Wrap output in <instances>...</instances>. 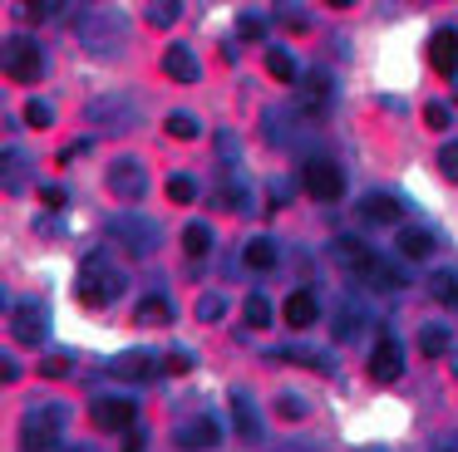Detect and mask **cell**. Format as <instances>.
I'll list each match as a JSON object with an SVG mask.
<instances>
[{
    "label": "cell",
    "mask_w": 458,
    "mask_h": 452,
    "mask_svg": "<svg viewBox=\"0 0 458 452\" xmlns=\"http://www.w3.org/2000/svg\"><path fill=\"white\" fill-rule=\"evenodd\" d=\"M50 104H45V98H30V104H25V123L30 128H50Z\"/></svg>",
    "instance_id": "f546056e"
},
{
    "label": "cell",
    "mask_w": 458,
    "mask_h": 452,
    "mask_svg": "<svg viewBox=\"0 0 458 452\" xmlns=\"http://www.w3.org/2000/svg\"><path fill=\"white\" fill-rule=\"evenodd\" d=\"M133 413H139V408H133L129 398H99L89 408V418H94V428H104V432H123L133 423Z\"/></svg>",
    "instance_id": "ba28073f"
},
{
    "label": "cell",
    "mask_w": 458,
    "mask_h": 452,
    "mask_svg": "<svg viewBox=\"0 0 458 452\" xmlns=\"http://www.w3.org/2000/svg\"><path fill=\"white\" fill-rule=\"evenodd\" d=\"M11 330H15V339L21 344H45V310L40 305H15V314H11Z\"/></svg>",
    "instance_id": "30bf717a"
},
{
    "label": "cell",
    "mask_w": 458,
    "mask_h": 452,
    "mask_svg": "<svg viewBox=\"0 0 458 452\" xmlns=\"http://www.w3.org/2000/svg\"><path fill=\"white\" fill-rule=\"evenodd\" d=\"M163 69H168L178 84H198V59H192V49L188 45H168V54H163Z\"/></svg>",
    "instance_id": "9a60e30c"
},
{
    "label": "cell",
    "mask_w": 458,
    "mask_h": 452,
    "mask_svg": "<svg viewBox=\"0 0 458 452\" xmlns=\"http://www.w3.org/2000/svg\"><path fill=\"white\" fill-rule=\"evenodd\" d=\"M60 428H64V408H35V413H25L21 448L25 452H45L55 438H60Z\"/></svg>",
    "instance_id": "7a4b0ae2"
},
{
    "label": "cell",
    "mask_w": 458,
    "mask_h": 452,
    "mask_svg": "<svg viewBox=\"0 0 458 452\" xmlns=\"http://www.w3.org/2000/svg\"><path fill=\"white\" fill-rule=\"evenodd\" d=\"M168 300H143L139 305V324H168Z\"/></svg>",
    "instance_id": "484cf974"
},
{
    "label": "cell",
    "mask_w": 458,
    "mask_h": 452,
    "mask_svg": "<svg viewBox=\"0 0 458 452\" xmlns=\"http://www.w3.org/2000/svg\"><path fill=\"white\" fill-rule=\"evenodd\" d=\"M281 314H286V324H291V330H310V324L320 320V300H316L310 290H296V295H286Z\"/></svg>",
    "instance_id": "7c38bea8"
},
{
    "label": "cell",
    "mask_w": 458,
    "mask_h": 452,
    "mask_svg": "<svg viewBox=\"0 0 458 452\" xmlns=\"http://www.w3.org/2000/svg\"><path fill=\"white\" fill-rule=\"evenodd\" d=\"M242 320H247V330H267V324H271L267 295H247V305H242Z\"/></svg>",
    "instance_id": "44dd1931"
},
{
    "label": "cell",
    "mask_w": 458,
    "mask_h": 452,
    "mask_svg": "<svg viewBox=\"0 0 458 452\" xmlns=\"http://www.w3.org/2000/svg\"><path fill=\"white\" fill-rule=\"evenodd\" d=\"M438 172H444L448 182H458V143H444V147H438Z\"/></svg>",
    "instance_id": "4dcf8cb0"
},
{
    "label": "cell",
    "mask_w": 458,
    "mask_h": 452,
    "mask_svg": "<svg viewBox=\"0 0 458 452\" xmlns=\"http://www.w3.org/2000/svg\"><path fill=\"white\" fill-rule=\"evenodd\" d=\"M222 310H227V305H222V295H202L198 300V320L208 324V320H222Z\"/></svg>",
    "instance_id": "d6a6232c"
},
{
    "label": "cell",
    "mask_w": 458,
    "mask_h": 452,
    "mask_svg": "<svg viewBox=\"0 0 458 452\" xmlns=\"http://www.w3.org/2000/svg\"><path fill=\"white\" fill-rule=\"evenodd\" d=\"M404 373V344L399 339H379L375 354H369V379L375 383H394Z\"/></svg>",
    "instance_id": "52a82bcc"
},
{
    "label": "cell",
    "mask_w": 458,
    "mask_h": 452,
    "mask_svg": "<svg viewBox=\"0 0 458 452\" xmlns=\"http://www.w3.org/2000/svg\"><path fill=\"white\" fill-rule=\"evenodd\" d=\"M168 133L188 143V138H198V118L192 113H168Z\"/></svg>",
    "instance_id": "f1b7e54d"
},
{
    "label": "cell",
    "mask_w": 458,
    "mask_h": 452,
    "mask_svg": "<svg viewBox=\"0 0 458 452\" xmlns=\"http://www.w3.org/2000/svg\"><path fill=\"white\" fill-rule=\"evenodd\" d=\"M50 10H55V5H40V0H35V5H25V15H30V20H45Z\"/></svg>",
    "instance_id": "f35d334b"
},
{
    "label": "cell",
    "mask_w": 458,
    "mask_h": 452,
    "mask_svg": "<svg viewBox=\"0 0 458 452\" xmlns=\"http://www.w3.org/2000/svg\"><path fill=\"white\" fill-rule=\"evenodd\" d=\"M360 280H365V285H375V290H399V285H404V275H399V265L375 261L365 275H360Z\"/></svg>",
    "instance_id": "ac0fdd59"
},
{
    "label": "cell",
    "mask_w": 458,
    "mask_h": 452,
    "mask_svg": "<svg viewBox=\"0 0 458 452\" xmlns=\"http://www.w3.org/2000/svg\"><path fill=\"white\" fill-rule=\"evenodd\" d=\"M64 364H70V359H64V354H55V359H45V364H40V373H45V379H60Z\"/></svg>",
    "instance_id": "8d00e7d4"
},
{
    "label": "cell",
    "mask_w": 458,
    "mask_h": 452,
    "mask_svg": "<svg viewBox=\"0 0 458 452\" xmlns=\"http://www.w3.org/2000/svg\"><path fill=\"white\" fill-rule=\"evenodd\" d=\"M182 251H188V255H208V251H212V231H208V222H192L188 231H182Z\"/></svg>",
    "instance_id": "7402d4cb"
},
{
    "label": "cell",
    "mask_w": 458,
    "mask_h": 452,
    "mask_svg": "<svg viewBox=\"0 0 458 452\" xmlns=\"http://www.w3.org/2000/svg\"><path fill=\"white\" fill-rule=\"evenodd\" d=\"M428 64H434L438 74H454L458 69V29H438V35L428 39Z\"/></svg>",
    "instance_id": "4fadbf2b"
},
{
    "label": "cell",
    "mask_w": 458,
    "mask_h": 452,
    "mask_svg": "<svg viewBox=\"0 0 458 452\" xmlns=\"http://www.w3.org/2000/svg\"><path fill=\"white\" fill-rule=\"evenodd\" d=\"M306 192L316 197V202H335V197L345 192V177H340V167L326 163V157L306 163Z\"/></svg>",
    "instance_id": "5b68a950"
},
{
    "label": "cell",
    "mask_w": 458,
    "mask_h": 452,
    "mask_svg": "<svg viewBox=\"0 0 458 452\" xmlns=\"http://www.w3.org/2000/svg\"><path fill=\"white\" fill-rule=\"evenodd\" d=\"M232 413H237L242 438H251V442H257V438H261V418H257V408H251V398H247V393H237V398H232Z\"/></svg>",
    "instance_id": "d6986e66"
},
{
    "label": "cell",
    "mask_w": 458,
    "mask_h": 452,
    "mask_svg": "<svg viewBox=\"0 0 458 452\" xmlns=\"http://www.w3.org/2000/svg\"><path fill=\"white\" fill-rule=\"evenodd\" d=\"M247 265L251 271H271V265H276V241H267V236H257V241H247Z\"/></svg>",
    "instance_id": "ffe728a7"
},
{
    "label": "cell",
    "mask_w": 458,
    "mask_h": 452,
    "mask_svg": "<svg viewBox=\"0 0 458 452\" xmlns=\"http://www.w3.org/2000/svg\"><path fill=\"white\" fill-rule=\"evenodd\" d=\"M428 290H434V300L458 305V275L454 271H434V275H428Z\"/></svg>",
    "instance_id": "603a6c76"
},
{
    "label": "cell",
    "mask_w": 458,
    "mask_h": 452,
    "mask_svg": "<svg viewBox=\"0 0 458 452\" xmlns=\"http://www.w3.org/2000/svg\"><path fill=\"white\" fill-rule=\"evenodd\" d=\"M158 369H168V373H188V369H192V354H188V349H173V354H163Z\"/></svg>",
    "instance_id": "836d02e7"
},
{
    "label": "cell",
    "mask_w": 458,
    "mask_h": 452,
    "mask_svg": "<svg viewBox=\"0 0 458 452\" xmlns=\"http://www.w3.org/2000/svg\"><path fill=\"white\" fill-rule=\"evenodd\" d=\"M40 202L50 206V212H55V206H64V187H40Z\"/></svg>",
    "instance_id": "74e56055"
},
{
    "label": "cell",
    "mask_w": 458,
    "mask_h": 452,
    "mask_svg": "<svg viewBox=\"0 0 458 452\" xmlns=\"http://www.w3.org/2000/svg\"><path fill=\"white\" fill-rule=\"evenodd\" d=\"M237 29H242L247 39H261V35H267V25H261L257 15H242V20H237Z\"/></svg>",
    "instance_id": "e575fe53"
},
{
    "label": "cell",
    "mask_w": 458,
    "mask_h": 452,
    "mask_svg": "<svg viewBox=\"0 0 458 452\" xmlns=\"http://www.w3.org/2000/svg\"><path fill=\"white\" fill-rule=\"evenodd\" d=\"M178 15H182L178 0H158V5H148V25H173Z\"/></svg>",
    "instance_id": "4316f807"
},
{
    "label": "cell",
    "mask_w": 458,
    "mask_h": 452,
    "mask_svg": "<svg viewBox=\"0 0 458 452\" xmlns=\"http://www.w3.org/2000/svg\"><path fill=\"white\" fill-rule=\"evenodd\" d=\"M5 74L21 79V84H35V79L45 74V54H40V45H35V39H25V35L5 39Z\"/></svg>",
    "instance_id": "3957f363"
},
{
    "label": "cell",
    "mask_w": 458,
    "mask_h": 452,
    "mask_svg": "<svg viewBox=\"0 0 458 452\" xmlns=\"http://www.w3.org/2000/svg\"><path fill=\"white\" fill-rule=\"evenodd\" d=\"M394 246H399V255H404V261H428V255H434V246H438V236L424 231V226H404Z\"/></svg>",
    "instance_id": "5bb4252c"
},
{
    "label": "cell",
    "mask_w": 458,
    "mask_h": 452,
    "mask_svg": "<svg viewBox=\"0 0 458 452\" xmlns=\"http://www.w3.org/2000/svg\"><path fill=\"white\" fill-rule=\"evenodd\" d=\"M335 261H340V265H350L355 275H365L369 265L379 261V255L369 251V246H360V241H350V236H340V241H335Z\"/></svg>",
    "instance_id": "2e32d148"
},
{
    "label": "cell",
    "mask_w": 458,
    "mask_h": 452,
    "mask_svg": "<svg viewBox=\"0 0 458 452\" xmlns=\"http://www.w3.org/2000/svg\"><path fill=\"white\" fill-rule=\"evenodd\" d=\"M109 236L114 241H129L133 255H153V246H158V226H148L139 212H123L109 222Z\"/></svg>",
    "instance_id": "277c9868"
},
{
    "label": "cell",
    "mask_w": 458,
    "mask_h": 452,
    "mask_svg": "<svg viewBox=\"0 0 458 452\" xmlns=\"http://www.w3.org/2000/svg\"><path fill=\"white\" fill-rule=\"evenodd\" d=\"M168 197L178 206H188L192 197H198V182H192V177H168Z\"/></svg>",
    "instance_id": "83f0119b"
},
{
    "label": "cell",
    "mask_w": 458,
    "mask_h": 452,
    "mask_svg": "<svg viewBox=\"0 0 458 452\" xmlns=\"http://www.w3.org/2000/svg\"><path fill=\"white\" fill-rule=\"evenodd\" d=\"M424 123H428V128H448V108H444V104H428V108H424Z\"/></svg>",
    "instance_id": "d590c367"
},
{
    "label": "cell",
    "mask_w": 458,
    "mask_h": 452,
    "mask_svg": "<svg viewBox=\"0 0 458 452\" xmlns=\"http://www.w3.org/2000/svg\"><path fill=\"white\" fill-rule=\"evenodd\" d=\"M360 216H365V222H375V226H394V222H404V202H399V197H389V192H375V197H365V202H360Z\"/></svg>",
    "instance_id": "8fae6325"
},
{
    "label": "cell",
    "mask_w": 458,
    "mask_h": 452,
    "mask_svg": "<svg viewBox=\"0 0 458 452\" xmlns=\"http://www.w3.org/2000/svg\"><path fill=\"white\" fill-rule=\"evenodd\" d=\"M267 69L281 79V84H291V79H296V59H291V49H267Z\"/></svg>",
    "instance_id": "cb8c5ba5"
},
{
    "label": "cell",
    "mask_w": 458,
    "mask_h": 452,
    "mask_svg": "<svg viewBox=\"0 0 458 452\" xmlns=\"http://www.w3.org/2000/svg\"><path fill=\"white\" fill-rule=\"evenodd\" d=\"M109 373H114V379H153V359H148V354H139V349L119 354V359L109 364Z\"/></svg>",
    "instance_id": "e0dca14e"
},
{
    "label": "cell",
    "mask_w": 458,
    "mask_h": 452,
    "mask_svg": "<svg viewBox=\"0 0 458 452\" xmlns=\"http://www.w3.org/2000/svg\"><path fill=\"white\" fill-rule=\"evenodd\" d=\"M276 413H281V418H291V423L306 418V398H296V393H281V398H276Z\"/></svg>",
    "instance_id": "1f68e13d"
},
{
    "label": "cell",
    "mask_w": 458,
    "mask_h": 452,
    "mask_svg": "<svg viewBox=\"0 0 458 452\" xmlns=\"http://www.w3.org/2000/svg\"><path fill=\"white\" fill-rule=\"evenodd\" d=\"M74 290H80L84 305H94V310H99V305H114L123 295V275L114 271L104 255H89V261L80 265V285H74Z\"/></svg>",
    "instance_id": "6da1fadb"
},
{
    "label": "cell",
    "mask_w": 458,
    "mask_h": 452,
    "mask_svg": "<svg viewBox=\"0 0 458 452\" xmlns=\"http://www.w3.org/2000/svg\"><path fill=\"white\" fill-rule=\"evenodd\" d=\"M109 187L119 202H139L143 187H148V177H143V163H133V157H119V163L109 167Z\"/></svg>",
    "instance_id": "8992f818"
},
{
    "label": "cell",
    "mask_w": 458,
    "mask_h": 452,
    "mask_svg": "<svg viewBox=\"0 0 458 452\" xmlns=\"http://www.w3.org/2000/svg\"><path fill=\"white\" fill-rule=\"evenodd\" d=\"M217 438H222V428H217V418H208V413H198V418H188L178 428V442L188 452H202V448H217Z\"/></svg>",
    "instance_id": "9c48e42d"
},
{
    "label": "cell",
    "mask_w": 458,
    "mask_h": 452,
    "mask_svg": "<svg viewBox=\"0 0 458 452\" xmlns=\"http://www.w3.org/2000/svg\"><path fill=\"white\" fill-rule=\"evenodd\" d=\"M419 349H424L428 359H438V354L448 349V330H444V324H428V330L419 334Z\"/></svg>",
    "instance_id": "d4e9b609"
}]
</instances>
